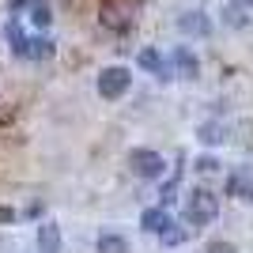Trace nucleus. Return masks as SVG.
Masks as SVG:
<instances>
[{
  "mask_svg": "<svg viewBox=\"0 0 253 253\" xmlns=\"http://www.w3.org/2000/svg\"><path fill=\"white\" fill-rule=\"evenodd\" d=\"M31 23L38 27V31H45L53 23V8L45 4V0H31Z\"/></svg>",
  "mask_w": 253,
  "mask_h": 253,
  "instance_id": "obj_12",
  "label": "nucleus"
},
{
  "mask_svg": "<svg viewBox=\"0 0 253 253\" xmlns=\"http://www.w3.org/2000/svg\"><path fill=\"white\" fill-rule=\"evenodd\" d=\"M95 250L98 253H128V242L121 238V234H98Z\"/></svg>",
  "mask_w": 253,
  "mask_h": 253,
  "instance_id": "obj_14",
  "label": "nucleus"
},
{
  "mask_svg": "<svg viewBox=\"0 0 253 253\" xmlns=\"http://www.w3.org/2000/svg\"><path fill=\"white\" fill-rule=\"evenodd\" d=\"M23 4H31V0H8V8H11V11H19Z\"/></svg>",
  "mask_w": 253,
  "mask_h": 253,
  "instance_id": "obj_21",
  "label": "nucleus"
},
{
  "mask_svg": "<svg viewBox=\"0 0 253 253\" xmlns=\"http://www.w3.org/2000/svg\"><path fill=\"white\" fill-rule=\"evenodd\" d=\"M140 68H148V72H155L159 80H170V64L163 61V57H159L155 49H144V53H140Z\"/></svg>",
  "mask_w": 253,
  "mask_h": 253,
  "instance_id": "obj_11",
  "label": "nucleus"
},
{
  "mask_svg": "<svg viewBox=\"0 0 253 253\" xmlns=\"http://www.w3.org/2000/svg\"><path fill=\"white\" fill-rule=\"evenodd\" d=\"M246 8H238V4H234V8H227L223 11V15H227V23H231V27H246V15H242Z\"/></svg>",
  "mask_w": 253,
  "mask_h": 253,
  "instance_id": "obj_17",
  "label": "nucleus"
},
{
  "mask_svg": "<svg viewBox=\"0 0 253 253\" xmlns=\"http://www.w3.org/2000/svg\"><path fill=\"white\" fill-rule=\"evenodd\" d=\"M178 31L181 34H197V38H204V34L211 31V23H208V15L204 11H185L178 19Z\"/></svg>",
  "mask_w": 253,
  "mask_h": 253,
  "instance_id": "obj_8",
  "label": "nucleus"
},
{
  "mask_svg": "<svg viewBox=\"0 0 253 253\" xmlns=\"http://www.w3.org/2000/svg\"><path fill=\"white\" fill-rule=\"evenodd\" d=\"M219 167V163H215V159L211 155H204V159H197V170H204V174H211V170Z\"/></svg>",
  "mask_w": 253,
  "mask_h": 253,
  "instance_id": "obj_18",
  "label": "nucleus"
},
{
  "mask_svg": "<svg viewBox=\"0 0 253 253\" xmlns=\"http://www.w3.org/2000/svg\"><path fill=\"white\" fill-rule=\"evenodd\" d=\"M178 181H181V174H178V170H174V174H170V181H167V185H163V208H167V204L174 201V193H178Z\"/></svg>",
  "mask_w": 253,
  "mask_h": 253,
  "instance_id": "obj_16",
  "label": "nucleus"
},
{
  "mask_svg": "<svg viewBox=\"0 0 253 253\" xmlns=\"http://www.w3.org/2000/svg\"><path fill=\"white\" fill-rule=\"evenodd\" d=\"M208 253H234V246H231V242H211Z\"/></svg>",
  "mask_w": 253,
  "mask_h": 253,
  "instance_id": "obj_20",
  "label": "nucleus"
},
{
  "mask_svg": "<svg viewBox=\"0 0 253 253\" xmlns=\"http://www.w3.org/2000/svg\"><path fill=\"white\" fill-rule=\"evenodd\" d=\"M4 38H8V45H11V53H15V57H31V38L23 34L19 19H8V27H4Z\"/></svg>",
  "mask_w": 253,
  "mask_h": 253,
  "instance_id": "obj_7",
  "label": "nucleus"
},
{
  "mask_svg": "<svg viewBox=\"0 0 253 253\" xmlns=\"http://www.w3.org/2000/svg\"><path fill=\"white\" fill-rule=\"evenodd\" d=\"M234 4H238V8H253V0H234Z\"/></svg>",
  "mask_w": 253,
  "mask_h": 253,
  "instance_id": "obj_22",
  "label": "nucleus"
},
{
  "mask_svg": "<svg viewBox=\"0 0 253 253\" xmlns=\"http://www.w3.org/2000/svg\"><path fill=\"white\" fill-rule=\"evenodd\" d=\"M140 0H102V23L106 27H114V31H125L132 15H136Z\"/></svg>",
  "mask_w": 253,
  "mask_h": 253,
  "instance_id": "obj_3",
  "label": "nucleus"
},
{
  "mask_svg": "<svg viewBox=\"0 0 253 253\" xmlns=\"http://www.w3.org/2000/svg\"><path fill=\"white\" fill-rule=\"evenodd\" d=\"M227 193L238 201H253V167H234L227 178Z\"/></svg>",
  "mask_w": 253,
  "mask_h": 253,
  "instance_id": "obj_5",
  "label": "nucleus"
},
{
  "mask_svg": "<svg viewBox=\"0 0 253 253\" xmlns=\"http://www.w3.org/2000/svg\"><path fill=\"white\" fill-rule=\"evenodd\" d=\"M174 68H178L181 80H197V72H201V61H197V57H193V53L181 45V49H174Z\"/></svg>",
  "mask_w": 253,
  "mask_h": 253,
  "instance_id": "obj_10",
  "label": "nucleus"
},
{
  "mask_svg": "<svg viewBox=\"0 0 253 253\" xmlns=\"http://www.w3.org/2000/svg\"><path fill=\"white\" fill-rule=\"evenodd\" d=\"M128 84H132V72L121 68V64H110V68H102V76H98V95L114 102V98H121L128 91Z\"/></svg>",
  "mask_w": 253,
  "mask_h": 253,
  "instance_id": "obj_2",
  "label": "nucleus"
},
{
  "mask_svg": "<svg viewBox=\"0 0 253 253\" xmlns=\"http://www.w3.org/2000/svg\"><path fill=\"white\" fill-rule=\"evenodd\" d=\"M128 167H132V174H140V178H163V170H167V159L159 155V151L136 148L132 155H128Z\"/></svg>",
  "mask_w": 253,
  "mask_h": 253,
  "instance_id": "obj_4",
  "label": "nucleus"
},
{
  "mask_svg": "<svg viewBox=\"0 0 253 253\" xmlns=\"http://www.w3.org/2000/svg\"><path fill=\"white\" fill-rule=\"evenodd\" d=\"M140 227H144L148 234H159V238H163L167 231H174V219H170V211L159 204V208H148L144 215H140Z\"/></svg>",
  "mask_w": 253,
  "mask_h": 253,
  "instance_id": "obj_6",
  "label": "nucleus"
},
{
  "mask_svg": "<svg viewBox=\"0 0 253 253\" xmlns=\"http://www.w3.org/2000/svg\"><path fill=\"white\" fill-rule=\"evenodd\" d=\"M181 238H185V231H178V227H174V231H167V234H163V242H167V246H178Z\"/></svg>",
  "mask_w": 253,
  "mask_h": 253,
  "instance_id": "obj_19",
  "label": "nucleus"
},
{
  "mask_svg": "<svg viewBox=\"0 0 253 253\" xmlns=\"http://www.w3.org/2000/svg\"><path fill=\"white\" fill-rule=\"evenodd\" d=\"M38 253H61V227L57 223L38 227Z\"/></svg>",
  "mask_w": 253,
  "mask_h": 253,
  "instance_id": "obj_9",
  "label": "nucleus"
},
{
  "mask_svg": "<svg viewBox=\"0 0 253 253\" xmlns=\"http://www.w3.org/2000/svg\"><path fill=\"white\" fill-rule=\"evenodd\" d=\"M219 215V197L211 189H193L189 197H185V219L193 223V227H204V223H211Z\"/></svg>",
  "mask_w": 253,
  "mask_h": 253,
  "instance_id": "obj_1",
  "label": "nucleus"
},
{
  "mask_svg": "<svg viewBox=\"0 0 253 253\" xmlns=\"http://www.w3.org/2000/svg\"><path fill=\"white\" fill-rule=\"evenodd\" d=\"M53 53H57V42H53V38H45V34L31 38V57L34 61H49Z\"/></svg>",
  "mask_w": 253,
  "mask_h": 253,
  "instance_id": "obj_13",
  "label": "nucleus"
},
{
  "mask_svg": "<svg viewBox=\"0 0 253 253\" xmlns=\"http://www.w3.org/2000/svg\"><path fill=\"white\" fill-rule=\"evenodd\" d=\"M201 140H204V144H211V148H215V144H223V140H227V125H219V121L201 125Z\"/></svg>",
  "mask_w": 253,
  "mask_h": 253,
  "instance_id": "obj_15",
  "label": "nucleus"
}]
</instances>
